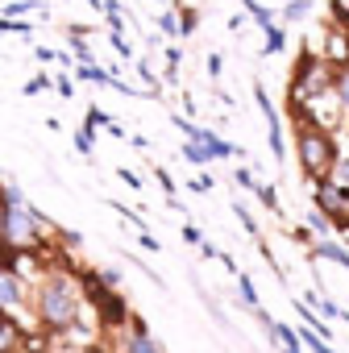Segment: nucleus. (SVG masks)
<instances>
[{"label":"nucleus","instance_id":"a19ab883","mask_svg":"<svg viewBox=\"0 0 349 353\" xmlns=\"http://www.w3.org/2000/svg\"><path fill=\"white\" fill-rule=\"evenodd\" d=\"M332 179H337L341 188H349V158H341V162H337V170H332Z\"/></svg>","mask_w":349,"mask_h":353},{"label":"nucleus","instance_id":"473e14b6","mask_svg":"<svg viewBox=\"0 0 349 353\" xmlns=\"http://www.w3.org/2000/svg\"><path fill=\"white\" fill-rule=\"evenodd\" d=\"M179 237H183V245H196V250L204 245V229H200V225H192V221L183 225V233H179Z\"/></svg>","mask_w":349,"mask_h":353},{"label":"nucleus","instance_id":"a878e982","mask_svg":"<svg viewBox=\"0 0 349 353\" xmlns=\"http://www.w3.org/2000/svg\"><path fill=\"white\" fill-rule=\"evenodd\" d=\"M125 353H162L154 336H129L125 341Z\"/></svg>","mask_w":349,"mask_h":353},{"label":"nucleus","instance_id":"c9c22d12","mask_svg":"<svg viewBox=\"0 0 349 353\" xmlns=\"http://www.w3.org/2000/svg\"><path fill=\"white\" fill-rule=\"evenodd\" d=\"M100 274V283L108 287V291H121V270H112V266H104V270H96Z\"/></svg>","mask_w":349,"mask_h":353},{"label":"nucleus","instance_id":"72a5a7b5","mask_svg":"<svg viewBox=\"0 0 349 353\" xmlns=\"http://www.w3.org/2000/svg\"><path fill=\"white\" fill-rule=\"evenodd\" d=\"M54 88V79L50 75H34L30 83H26V96H38V92H50Z\"/></svg>","mask_w":349,"mask_h":353},{"label":"nucleus","instance_id":"58836bf2","mask_svg":"<svg viewBox=\"0 0 349 353\" xmlns=\"http://www.w3.org/2000/svg\"><path fill=\"white\" fill-rule=\"evenodd\" d=\"M162 54H166V67H174V71L183 67V50H179V46H166Z\"/></svg>","mask_w":349,"mask_h":353},{"label":"nucleus","instance_id":"864d4df0","mask_svg":"<svg viewBox=\"0 0 349 353\" xmlns=\"http://www.w3.org/2000/svg\"><path fill=\"white\" fill-rule=\"evenodd\" d=\"M42 353H46V349H42Z\"/></svg>","mask_w":349,"mask_h":353},{"label":"nucleus","instance_id":"4be33fe9","mask_svg":"<svg viewBox=\"0 0 349 353\" xmlns=\"http://www.w3.org/2000/svg\"><path fill=\"white\" fill-rule=\"evenodd\" d=\"M100 13L108 17L112 30H125V5H121V0H104V9H100Z\"/></svg>","mask_w":349,"mask_h":353},{"label":"nucleus","instance_id":"ddd939ff","mask_svg":"<svg viewBox=\"0 0 349 353\" xmlns=\"http://www.w3.org/2000/svg\"><path fill=\"white\" fill-rule=\"evenodd\" d=\"M316 9V0H291V5L279 9V26H291V21H303L308 13Z\"/></svg>","mask_w":349,"mask_h":353},{"label":"nucleus","instance_id":"9d476101","mask_svg":"<svg viewBox=\"0 0 349 353\" xmlns=\"http://www.w3.org/2000/svg\"><path fill=\"white\" fill-rule=\"evenodd\" d=\"M17 208H30L26 192L17 183H9V179H0V212H17Z\"/></svg>","mask_w":349,"mask_h":353},{"label":"nucleus","instance_id":"09e8293b","mask_svg":"<svg viewBox=\"0 0 349 353\" xmlns=\"http://www.w3.org/2000/svg\"><path fill=\"white\" fill-rule=\"evenodd\" d=\"M200 258H208V262H212V258H221V250H217L212 241H204V245H200Z\"/></svg>","mask_w":349,"mask_h":353},{"label":"nucleus","instance_id":"423d86ee","mask_svg":"<svg viewBox=\"0 0 349 353\" xmlns=\"http://www.w3.org/2000/svg\"><path fill=\"white\" fill-rule=\"evenodd\" d=\"M96 312H100V324H104V328H125V324H129V316H133L121 291H112V295H108Z\"/></svg>","mask_w":349,"mask_h":353},{"label":"nucleus","instance_id":"f3484780","mask_svg":"<svg viewBox=\"0 0 349 353\" xmlns=\"http://www.w3.org/2000/svg\"><path fill=\"white\" fill-rule=\"evenodd\" d=\"M75 150H79L83 158H92V150H96V129H92L88 121H83V125L75 129Z\"/></svg>","mask_w":349,"mask_h":353},{"label":"nucleus","instance_id":"e433bc0d","mask_svg":"<svg viewBox=\"0 0 349 353\" xmlns=\"http://www.w3.org/2000/svg\"><path fill=\"white\" fill-rule=\"evenodd\" d=\"M332 21L349 30V0H332Z\"/></svg>","mask_w":349,"mask_h":353},{"label":"nucleus","instance_id":"c85d7f7f","mask_svg":"<svg viewBox=\"0 0 349 353\" xmlns=\"http://www.w3.org/2000/svg\"><path fill=\"white\" fill-rule=\"evenodd\" d=\"M332 92H337V100H341V108H345V117H349V67L337 75V83H332Z\"/></svg>","mask_w":349,"mask_h":353},{"label":"nucleus","instance_id":"20e7f679","mask_svg":"<svg viewBox=\"0 0 349 353\" xmlns=\"http://www.w3.org/2000/svg\"><path fill=\"white\" fill-rule=\"evenodd\" d=\"M254 104H258V112L266 117V141H270V158H275V162H283V158H287V145H283V117H279L275 100L266 96L262 79H254Z\"/></svg>","mask_w":349,"mask_h":353},{"label":"nucleus","instance_id":"2eb2a0df","mask_svg":"<svg viewBox=\"0 0 349 353\" xmlns=\"http://www.w3.org/2000/svg\"><path fill=\"white\" fill-rule=\"evenodd\" d=\"M133 71H137V79L146 83V92H154V100H158V96H162V79L154 75V67H150V59H137V63H133Z\"/></svg>","mask_w":349,"mask_h":353},{"label":"nucleus","instance_id":"dca6fc26","mask_svg":"<svg viewBox=\"0 0 349 353\" xmlns=\"http://www.w3.org/2000/svg\"><path fill=\"white\" fill-rule=\"evenodd\" d=\"M75 75H79L83 83H108V71H104L100 63H75Z\"/></svg>","mask_w":349,"mask_h":353},{"label":"nucleus","instance_id":"4c0bfd02","mask_svg":"<svg viewBox=\"0 0 349 353\" xmlns=\"http://www.w3.org/2000/svg\"><path fill=\"white\" fill-rule=\"evenodd\" d=\"M54 88H59V96H63V100H71V96H75V79H71V75H59V79H54Z\"/></svg>","mask_w":349,"mask_h":353},{"label":"nucleus","instance_id":"2f4dec72","mask_svg":"<svg viewBox=\"0 0 349 353\" xmlns=\"http://www.w3.org/2000/svg\"><path fill=\"white\" fill-rule=\"evenodd\" d=\"M108 208H112V212H121V216H125V221H133V225H137V229H141V233H146V221H141V212H133V208H125V204H121V200H108Z\"/></svg>","mask_w":349,"mask_h":353},{"label":"nucleus","instance_id":"a211bd4d","mask_svg":"<svg viewBox=\"0 0 349 353\" xmlns=\"http://www.w3.org/2000/svg\"><path fill=\"white\" fill-rule=\"evenodd\" d=\"M233 216H237V221H241V229H246V233H250V237L258 241V233H262V229H258V221H254V212L246 208V200H233Z\"/></svg>","mask_w":349,"mask_h":353},{"label":"nucleus","instance_id":"0eeeda50","mask_svg":"<svg viewBox=\"0 0 349 353\" xmlns=\"http://www.w3.org/2000/svg\"><path fill=\"white\" fill-rule=\"evenodd\" d=\"M316 262H337L341 270H349V250L337 241V237H328V241H312V250H308Z\"/></svg>","mask_w":349,"mask_h":353},{"label":"nucleus","instance_id":"37998d69","mask_svg":"<svg viewBox=\"0 0 349 353\" xmlns=\"http://www.w3.org/2000/svg\"><path fill=\"white\" fill-rule=\"evenodd\" d=\"M332 229H337V233H341V237H349V208H345V212H337V216H332Z\"/></svg>","mask_w":349,"mask_h":353},{"label":"nucleus","instance_id":"f8f14e48","mask_svg":"<svg viewBox=\"0 0 349 353\" xmlns=\"http://www.w3.org/2000/svg\"><path fill=\"white\" fill-rule=\"evenodd\" d=\"M303 225H308V233H312L316 241H328V237H337V229H332V221H328L324 212H316V208L308 212V221H303Z\"/></svg>","mask_w":349,"mask_h":353},{"label":"nucleus","instance_id":"3c124183","mask_svg":"<svg viewBox=\"0 0 349 353\" xmlns=\"http://www.w3.org/2000/svg\"><path fill=\"white\" fill-rule=\"evenodd\" d=\"M0 34H9V21H5V17H0Z\"/></svg>","mask_w":349,"mask_h":353},{"label":"nucleus","instance_id":"f03ea898","mask_svg":"<svg viewBox=\"0 0 349 353\" xmlns=\"http://www.w3.org/2000/svg\"><path fill=\"white\" fill-rule=\"evenodd\" d=\"M295 158H299V170H303L308 183L332 179V170H337V162H341L337 133H324V129H316V125H295Z\"/></svg>","mask_w":349,"mask_h":353},{"label":"nucleus","instance_id":"aec40b11","mask_svg":"<svg viewBox=\"0 0 349 353\" xmlns=\"http://www.w3.org/2000/svg\"><path fill=\"white\" fill-rule=\"evenodd\" d=\"M233 183H237L241 192H258V188H262V179H258L250 166H237V170H233Z\"/></svg>","mask_w":349,"mask_h":353},{"label":"nucleus","instance_id":"7ed1b4c3","mask_svg":"<svg viewBox=\"0 0 349 353\" xmlns=\"http://www.w3.org/2000/svg\"><path fill=\"white\" fill-rule=\"evenodd\" d=\"M341 117H345V108H341L337 92L328 88V92H316V96H308V104H303V117H299L295 125H316V129L332 133V129L341 125Z\"/></svg>","mask_w":349,"mask_h":353},{"label":"nucleus","instance_id":"39448f33","mask_svg":"<svg viewBox=\"0 0 349 353\" xmlns=\"http://www.w3.org/2000/svg\"><path fill=\"white\" fill-rule=\"evenodd\" d=\"M316 54H320L332 71H345V67H349V30L332 21V26L320 34V50H316Z\"/></svg>","mask_w":349,"mask_h":353},{"label":"nucleus","instance_id":"412c9836","mask_svg":"<svg viewBox=\"0 0 349 353\" xmlns=\"http://www.w3.org/2000/svg\"><path fill=\"white\" fill-rule=\"evenodd\" d=\"M299 341H303V349H308V353H337V349H332L328 341H320L312 328H299Z\"/></svg>","mask_w":349,"mask_h":353},{"label":"nucleus","instance_id":"8fccbe9b","mask_svg":"<svg viewBox=\"0 0 349 353\" xmlns=\"http://www.w3.org/2000/svg\"><path fill=\"white\" fill-rule=\"evenodd\" d=\"M129 145H133V150H150V141H146V137H137V133H129Z\"/></svg>","mask_w":349,"mask_h":353},{"label":"nucleus","instance_id":"603ef678","mask_svg":"<svg viewBox=\"0 0 349 353\" xmlns=\"http://www.w3.org/2000/svg\"><path fill=\"white\" fill-rule=\"evenodd\" d=\"M283 5H291V0H283Z\"/></svg>","mask_w":349,"mask_h":353},{"label":"nucleus","instance_id":"cd10ccee","mask_svg":"<svg viewBox=\"0 0 349 353\" xmlns=\"http://www.w3.org/2000/svg\"><path fill=\"white\" fill-rule=\"evenodd\" d=\"M196 26H200V9H179V30H183V38H192Z\"/></svg>","mask_w":349,"mask_h":353},{"label":"nucleus","instance_id":"6ab92c4d","mask_svg":"<svg viewBox=\"0 0 349 353\" xmlns=\"http://www.w3.org/2000/svg\"><path fill=\"white\" fill-rule=\"evenodd\" d=\"M237 291H241V303L250 307V312H258L262 303H258V287H254V279L250 274H237Z\"/></svg>","mask_w":349,"mask_h":353},{"label":"nucleus","instance_id":"b1692460","mask_svg":"<svg viewBox=\"0 0 349 353\" xmlns=\"http://www.w3.org/2000/svg\"><path fill=\"white\" fill-rule=\"evenodd\" d=\"M183 158H188L192 166H208V162H212V154H208L204 145H196V141H183Z\"/></svg>","mask_w":349,"mask_h":353},{"label":"nucleus","instance_id":"393cba45","mask_svg":"<svg viewBox=\"0 0 349 353\" xmlns=\"http://www.w3.org/2000/svg\"><path fill=\"white\" fill-rule=\"evenodd\" d=\"M254 196H258V204H262L266 212H283V204H279V192H275L270 183H262V188H258Z\"/></svg>","mask_w":349,"mask_h":353},{"label":"nucleus","instance_id":"1a4fd4ad","mask_svg":"<svg viewBox=\"0 0 349 353\" xmlns=\"http://www.w3.org/2000/svg\"><path fill=\"white\" fill-rule=\"evenodd\" d=\"M270 341H275L283 353H308L303 341H299V328H287V324H279V320H275V328H270Z\"/></svg>","mask_w":349,"mask_h":353},{"label":"nucleus","instance_id":"a18cd8bd","mask_svg":"<svg viewBox=\"0 0 349 353\" xmlns=\"http://www.w3.org/2000/svg\"><path fill=\"white\" fill-rule=\"evenodd\" d=\"M188 188H192V192H212V179H208V174H200V179H192Z\"/></svg>","mask_w":349,"mask_h":353},{"label":"nucleus","instance_id":"ea45409f","mask_svg":"<svg viewBox=\"0 0 349 353\" xmlns=\"http://www.w3.org/2000/svg\"><path fill=\"white\" fill-rule=\"evenodd\" d=\"M221 71H225V59L212 50V54H208V79H221Z\"/></svg>","mask_w":349,"mask_h":353},{"label":"nucleus","instance_id":"9b49d317","mask_svg":"<svg viewBox=\"0 0 349 353\" xmlns=\"http://www.w3.org/2000/svg\"><path fill=\"white\" fill-rule=\"evenodd\" d=\"M303 303H308V307H312L320 320H341V307H337L332 299H324L320 291H308V295H303Z\"/></svg>","mask_w":349,"mask_h":353},{"label":"nucleus","instance_id":"7c9ffc66","mask_svg":"<svg viewBox=\"0 0 349 353\" xmlns=\"http://www.w3.org/2000/svg\"><path fill=\"white\" fill-rule=\"evenodd\" d=\"M83 121H88V125H92V129H100V125H104V129H108V125H112V117H108V112H104V108H100V104H92V108H88V117H83Z\"/></svg>","mask_w":349,"mask_h":353},{"label":"nucleus","instance_id":"5701e85b","mask_svg":"<svg viewBox=\"0 0 349 353\" xmlns=\"http://www.w3.org/2000/svg\"><path fill=\"white\" fill-rule=\"evenodd\" d=\"M158 30L170 34V38H183V30H179V9H166V13L158 17Z\"/></svg>","mask_w":349,"mask_h":353},{"label":"nucleus","instance_id":"f257e3e1","mask_svg":"<svg viewBox=\"0 0 349 353\" xmlns=\"http://www.w3.org/2000/svg\"><path fill=\"white\" fill-rule=\"evenodd\" d=\"M38 316L46 328H71L79 316V283L67 270H46L38 283Z\"/></svg>","mask_w":349,"mask_h":353},{"label":"nucleus","instance_id":"f704fd0d","mask_svg":"<svg viewBox=\"0 0 349 353\" xmlns=\"http://www.w3.org/2000/svg\"><path fill=\"white\" fill-rule=\"evenodd\" d=\"M154 179H158V188L166 192V200H174V179H170V170H162V166H154Z\"/></svg>","mask_w":349,"mask_h":353},{"label":"nucleus","instance_id":"79ce46f5","mask_svg":"<svg viewBox=\"0 0 349 353\" xmlns=\"http://www.w3.org/2000/svg\"><path fill=\"white\" fill-rule=\"evenodd\" d=\"M137 245H141V250H146V254H158V250H162V245H158V237H154V233H141V237H137Z\"/></svg>","mask_w":349,"mask_h":353},{"label":"nucleus","instance_id":"6e6552de","mask_svg":"<svg viewBox=\"0 0 349 353\" xmlns=\"http://www.w3.org/2000/svg\"><path fill=\"white\" fill-rule=\"evenodd\" d=\"M26 303V283L17 274H0V307H21Z\"/></svg>","mask_w":349,"mask_h":353},{"label":"nucleus","instance_id":"49530a36","mask_svg":"<svg viewBox=\"0 0 349 353\" xmlns=\"http://www.w3.org/2000/svg\"><path fill=\"white\" fill-rule=\"evenodd\" d=\"M34 59H38V63H54V50H50V46H34Z\"/></svg>","mask_w":349,"mask_h":353},{"label":"nucleus","instance_id":"de8ad7c7","mask_svg":"<svg viewBox=\"0 0 349 353\" xmlns=\"http://www.w3.org/2000/svg\"><path fill=\"white\" fill-rule=\"evenodd\" d=\"M291 241H299V245H308V250H312V233H308V225H303V229H295V233H291Z\"/></svg>","mask_w":349,"mask_h":353},{"label":"nucleus","instance_id":"c756f323","mask_svg":"<svg viewBox=\"0 0 349 353\" xmlns=\"http://www.w3.org/2000/svg\"><path fill=\"white\" fill-rule=\"evenodd\" d=\"M108 42H112V50H117L121 59H133V46L125 42V30H112V34H108Z\"/></svg>","mask_w":349,"mask_h":353},{"label":"nucleus","instance_id":"c03bdc74","mask_svg":"<svg viewBox=\"0 0 349 353\" xmlns=\"http://www.w3.org/2000/svg\"><path fill=\"white\" fill-rule=\"evenodd\" d=\"M117 174H121V183H129V188H141V174H137V170H129V166H121Z\"/></svg>","mask_w":349,"mask_h":353},{"label":"nucleus","instance_id":"4468645a","mask_svg":"<svg viewBox=\"0 0 349 353\" xmlns=\"http://www.w3.org/2000/svg\"><path fill=\"white\" fill-rule=\"evenodd\" d=\"M262 34H266V42H262V54H266V59H275V54L287 50V30H283V26H270V30H262Z\"/></svg>","mask_w":349,"mask_h":353},{"label":"nucleus","instance_id":"bb28decb","mask_svg":"<svg viewBox=\"0 0 349 353\" xmlns=\"http://www.w3.org/2000/svg\"><path fill=\"white\" fill-rule=\"evenodd\" d=\"M34 9H38V0H9L5 17H9V21H17V17H26V13H34Z\"/></svg>","mask_w":349,"mask_h":353}]
</instances>
